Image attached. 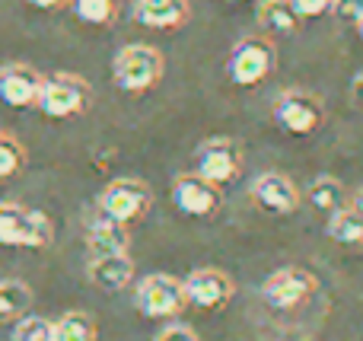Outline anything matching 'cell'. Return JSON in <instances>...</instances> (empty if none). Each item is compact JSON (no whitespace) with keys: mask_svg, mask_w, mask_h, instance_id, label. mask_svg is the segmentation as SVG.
<instances>
[{"mask_svg":"<svg viewBox=\"0 0 363 341\" xmlns=\"http://www.w3.org/2000/svg\"><path fill=\"white\" fill-rule=\"evenodd\" d=\"M166 74V61L153 45H144V42H134V45H125V48L115 55L112 61V80L121 93H131V96H140V93H150L153 86H160Z\"/></svg>","mask_w":363,"mask_h":341,"instance_id":"obj_1","label":"cell"},{"mask_svg":"<svg viewBox=\"0 0 363 341\" xmlns=\"http://www.w3.org/2000/svg\"><path fill=\"white\" fill-rule=\"evenodd\" d=\"M55 242V223L45 211L23 208L16 201L0 204V246L6 249H48Z\"/></svg>","mask_w":363,"mask_h":341,"instance_id":"obj_2","label":"cell"},{"mask_svg":"<svg viewBox=\"0 0 363 341\" xmlns=\"http://www.w3.org/2000/svg\"><path fill=\"white\" fill-rule=\"evenodd\" d=\"M277 67V48L268 35H242L226 57V77L233 86L252 89L264 83Z\"/></svg>","mask_w":363,"mask_h":341,"instance_id":"obj_3","label":"cell"},{"mask_svg":"<svg viewBox=\"0 0 363 341\" xmlns=\"http://www.w3.org/2000/svg\"><path fill=\"white\" fill-rule=\"evenodd\" d=\"M93 106V86L77 74H51L42 80L35 108L48 118H77Z\"/></svg>","mask_w":363,"mask_h":341,"instance_id":"obj_4","label":"cell"},{"mask_svg":"<svg viewBox=\"0 0 363 341\" xmlns=\"http://www.w3.org/2000/svg\"><path fill=\"white\" fill-rule=\"evenodd\" d=\"M271 118L281 131L306 138V134H315L325 125V102L309 89H284L271 106Z\"/></svg>","mask_w":363,"mask_h":341,"instance_id":"obj_5","label":"cell"},{"mask_svg":"<svg viewBox=\"0 0 363 341\" xmlns=\"http://www.w3.org/2000/svg\"><path fill=\"white\" fill-rule=\"evenodd\" d=\"M134 306L147 319L179 316L188 306L185 281L172 278V274H147L138 284V291H134Z\"/></svg>","mask_w":363,"mask_h":341,"instance_id":"obj_6","label":"cell"},{"mask_svg":"<svg viewBox=\"0 0 363 341\" xmlns=\"http://www.w3.org/2000/svg\"><path fill=\"white\" fill-rule=\"evenodd\" d=\"M150 204H153V191L147 182H140V179H112L99 195V214L128 227L134 220H144Z\"/></svg>","mask_w":363,"mask_h":341,"instance_id":"obj_7","label":"cell"},{"mask_svg":"<svg viewBox=\"0 0 363 341\" xmlns=\"http://www.w3.org/2000/svg\"><path fill=\"white\" fill-rule=\"evenodd\" d=\"M194 172L213 185H230L242 172V144L236 138H207L194 150Z\"/></svg>","mask_w":363,"mask_h":341,"instance_id":"obj_8","label":"cell"},{"mask_svg":"<svg viewBox=\"0 0 363 341\" xmlns=\"http://www.w3.org/2000/svg\"><path fill=\"white\" fill-rule=\"evenodd\" d=\"M315 291H319V281L309 272H303V268H281V272H274L264 281L262 297L271 310H296Z\"/></svg>","mask_w":363,"mask_h":341,"instance_id":"obj_9","label":"cell"},{"mask_svg":"<svg viewBox=\"0 0 363 341\" xmlns=\"http://www.w3.org/2000/svg\"><path fill=\"white\" fill-rule=\"evenodd\" d=\"M172 204L185 217H213L223 204L220 185L201 179L198 172H182L172 182Z\"/></svg>","mask_w":363,"mask_h":341,"instance_id":"obj_10","label":"cell"},{"mask_svg":"<svg viewBox=\"0 0 363 341\" xmlns=\"http://www.w3.org/2000/svg\"><path fill=\"white\" fill-rule=\"evenodd\" d=\"M249 195H252V201L262 211H268V214H294L303 201L296 182L290 176H284V172H262V176L249 185Z\"/></svg>","mask_w":363,"mask_h":341,"instance_id":"obj_11","label":"cell"},{"mask_svg":"<svg viewBox=\"0 0 363 341\" xmlns=\"http://www.w3.org/2000/svg\"><path fill=\"white\" fill-rule=\"evenodd\" d=\"M42 80L45 77L32 64H4L0 67V99L13 108H32L38 102V93H42Z\"/></svg>","mask_w":363,"mask_h":341,"instance_id":"obj_12","label":"cell"},{"mask_svg":"<svg viewBox=\"0 0 363 341\" xmlns=\"http://www.w3.org/2000/svg\"><path fill=\"white\" fill-rule=\"evenodd\" d=\"M185 294L198 310H223L233 300V281L217 268H198L185 278Z\"/></svg>","mask_w":363,"mask_h":341,"instance_id":"obj_13","label":"cell"},{"mask_svg":"<svg viewBox=\"0 0 363 341\" xmlns=\"http://www.w3.org/2000/svg\"><path fill=\"white\" fill-rule=\"evenodd\" d=\"M131 16L144 29L176 32L191 19V0H134Z\"/></svg>","mask_w":363,"mask_h":341,"instance_id":"obj_14","label":"cell"},{"mask_svg":"<svg viewBox=\"0 0 363 341\" xmlns=\"http://www.w3.org/2000/svg\"><path fill=\"white\" fill-rule=\"evenodd\" d=\"M131 246V233H128L125 223L112 220L106 214H96L86 223V249L89 259H102V255H121Z\"/></svg>","mask_w":363,"mask_h":341,"instance_id":"obj_15","label":"cell"},{"mask_svg":"<svg viewBox=\"0 0 363 341\" xmlns=\"http://www.w3.org/2000/svg\"><path fill=\"white\" fill-rule=\"evenodd\" d=\"M86 278L93 281L99 291H106V294L125 291V287L134 281V262H131V255H128V252H121V255H102V259H89Z\"/></svg>","mask_w":363,"mask_h":341,"instance_id":"obj_16","label":"cell"},{"mask_svg":"<svg viewBox=\"0 0 363 341\" xmlns=\"http://www.w3.org/2000/svg\"><path fill=\"white\" fill-rule=\"evenodd\" d=\"M255 19L268 35H296L303 29V19L290 6V0H258Z\"/></svg>","mask_w":363,"mask_h":341,"instance_id":"obj_17","label":"cell"},{"mask_svg":"<svg viewBox=\"0 0 363 341\" xmlns=\"http://www.w3.org/2000/svg\"><path fill=\"white\" fill-rule=\"evenodd\" d=\"M347 189L338 182L335 176H319V179H313L309 182V189H306V201H309V208L313 211H319V214H338V211H345L347 208Z\"/></svg>","mask_w":363,"mask_h":341,"instance_id":"obj_18","label":"cell"},{"mask_svg":"<svg viewBox=\"0 0 363 341\" xmlns=\"http://www.w3.org/2000/svg\"><path fill=\"white\" fill-rule=\"evenodd\" d=\"M32 303H35V297H32L29 284L0 281V323H19L23 316H29Z\"/></svg>","mask_w":363,"mask_h":341,"instance_id":"obj_19","label":"cell"},{"mask_svg":"<svg viewBox=\"0 0 363 341\" xmlns=\"http://www.w3.org/2000/svg\"><path fill=\"white\" fill-rule=\"evenodd\" d=\"M325 233H328V240H335L345 249H363V220L351 208H345V211L328 217Z\"/></svg>","mask_w":363,"mask_h":341,"instance_id":"obj_20","label":"cell"},{"mask_svg":"<svg viewBox=\"0 0 363 341\" xmlns=\"http://www.w3.org/2000/svg\"><path fill=\"white\" fill-rule=\"evenodd\" d=\"M70 10L80 23L108 29V26H115V19L121 13V0H70Z\"/></svg>","mask_w":363,"mask_h":341,"instance_id":"obj_21","label":"cell"},{"mask_svg":"<svg viewBox=\"0 0 363 341\" xmlns=\"http://www.w3.org/2000/svg\"><path fill=\"white\" fill-rule=\"evenodd\" d=\"M55 341H99V329L89 313H64L55 323Z\"/></svg>","mask_w":363,"mask_h":341,"instance_id":"obj_22","label":"cell"},{"mask_svg":"<svg viewBox=\"0 0 363 341\" xmlns=\"http://www.w3.org/2000/svg\"><path fill=\"white\" fill-rule=\"evenodd\" d=\"M26 166V147L10 131H0V182L19 176Z\"/></svg>","mask_w":363,"mask_h":341,"instance_id":"obj_23","label":"cell"},{"mask_svg":"<svg viewBox=\"0 0 363 341\" xmlns=\"http://www.w3.org/2000/svg\"><path fill=\"white\" fill-rule=\"evenodd\" d=\"M13 341H55V323L42 316H23L13 325Z\"/></svg>","mask_w":363,"mask_h":341,"instance_id":"obj_24","label":"cell"},{"mask_svg":"<svg viewBox=\"0 0 363 341\" xmlns=\"http://www.w3.org/2000/svg\"><path fill=\"white\" fill-rule=\"evenodd\" d=\"M328 13L335 16V23L357 26L360 19H363V0H332Z\"/></svg>","mask_w":363,"mask_h":341,"instance_id":"obj_25","label":"cell"},{"mask_svg":"<svg viewBox=\"0 0 363 341\" xmlns=\"http://www.w3.org/2000/svg\"><path fill=\"white\" fill-rule=\"evenodd\" d=\"M290 6L300 13V19H313V16H325L332 0H290Z\"/></svg>","mask_w":363,"mask_h":341,"instance_id":"obj_26","label":"cell"},{"mask_svg":"<svg viewBox=\"0 0 363 341\" xmlns=\"http://www.w3.org/2000/svg\"><path fill=\"white\" fill-rule=\"evenodd\" d=\"M153 341H201V338H198V332H194L191 325L172 323V325H166L163 332H157V338Z\"/></svg>","mask_w":363,"mask_h":341,"instance_id":"obj_27","label":"cell"},{"mask_svg":"<svg viewBox=\"0 0 363 341\" xmlns=\"http://www.w3.org/2000/svg\"><path fill=\"white\" fill-rule=\"evenodd\" d=\"M347 96H351V106L363 112V70H360V74H354L351 86H347Z\"/></svg>","mask_w":363,"mask_h":341,"instance_id":"obj_28","label":"cell"},{"mask_svg":"<svg viewBox=\"0 0 363 341\" xmlns=\"http://www.w3.org/2000/svg\"><path fill=\"white\" fill-rule=\"evenodd\" d=\"M29 6H35V10H48V13H55V10H64V6H70V0H26Z\"/></svg>","mask_w":363,"mask_h":341,"instance_id":"obj_29","label":"cell"},{"mask_svg":"<svg viewBox=\"0 0 363 341\" xmlns=\"http://www.w3.org/2000/svg\"><path fill=\"white\" fill-rule=\"evenodd\" d=\"M347 208H351L354 214H357L360 220H363V189H357V191H354L351 198H347Z\"/></svg>","mask_w":363,"mask_h":341,"instance_id":"obj_30","label":"cell"},{"mask_svg":"<svg viewBox=\"0 0 363 341\" xmlns=\"http://www.w3.org/2000/svg\"><path fill=\"white\" fill-rule=\"evenodd\" d=\"M354 29H357V35H360V42H363V19H360L357 26H354Z\"/></svg>","mask_w":363,"mask_h":341,"instance_id":"obj_31","label":"cell"},{"mask_svg":"<svg viewBox=\"0 0 363 341\" xmlns=\"http://www.w3.org/2000/svg\"><path fill=\"white\" fill-rule=\"evenodd\" d=\"M230 4H249V0H230Z\"/></svg>","mask_w":363,"mask_h":341,"instance_id":"obj_32","label":"cell"}]
</instances>
